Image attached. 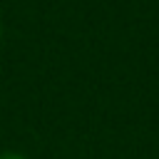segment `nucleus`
<instances>
[{
	"label": "nucleus",
	"mask_w": 159,
	"mask_h": 159,
	"mask_svg": "<svg viewBox=\"0 0 159 159\" xmlns=\"http://www.w3.org/2000/svg\"><path fill=\"white\" fill-rule=\"evenodd\" d=\"M0 159H27V157L15 152V149H5V152H0Z\"/></svg>",
	"instance_id": "1"
}]
</instances>
